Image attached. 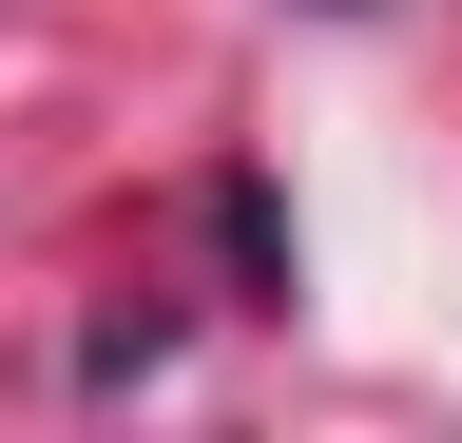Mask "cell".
Segmentation results:
<instances>
[{
	"mask_svg": "<svg viewBox=\"0 0 462 443\" xmlns=\"http://www.w3.org/2000/svg\"><path fill=\"white\" fill-rule=\"evenodd\" d=\"M154 366H173V309H97L78 328V385H154Z\"/></svg>",
	"mask_w": 462,
	"mask_h": 443,
	"instance_id": "obj_1",
	"label": "cell"
},
{
	"mask_svg": "<svg viewBox=\"0 0 462 443\" xmlns=\"http://www.w3.org/2000/svg\"><path fill=\"white\" fill-rule=\"evenodd\" d=\"M328 20H346V0H328Z\"/></svg>",
	"mask_w": 462,
	"mask_h": 443,
	"instance_id": "obj_2",
	"label": "cell"
}]
</instances>
